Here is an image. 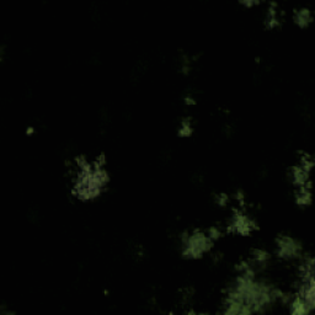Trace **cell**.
Returning <instances> with one entry per match:
<instances>
[{
  "mask_svg": "<svg viewBox=\"0 0 315 315\" xmlns=\"http://www.w3.org/2000/svg\"><path fill=\"white\" fill-rule=\"evenodd\" d=\"M240 4L243 5V7L248 8V9H251V8L256 7V5H259L260 3L259 2H249V0H246V2H242Z\"/></svg>",
  "mask_w": 315,
  "mask_h": 315,
  "instance_id": "obj_7",
  "label": "cell"
},
{
  "mask_svg": "<svg viewBox=\"0 0 315 315\" xmlns=\"http://www.w3.org/2000/svg\"><path fill=\"white\" fill-rule=\"evenodd\" d=\"M280 18H279V10H277V5L272 4L268 8L267 14H266V26L268 28H274L279 26Z\"/></svg>",
  "mask_w": 315,
  "mask_h": 315,
  "instance_id": "obj_5",
  "label": "cell"
},
{
  "mask_svg": "<svg viewBox=\"0 0 315 315\" xmlns=\"http://www.w3.org/2000/svg\"><path fill=\"white\" fill-rule=\"evenodd\" d=\"M179 134L181 137H190L192 134V126H191L190 121H184L180 126Z\"/></svg>",
  "mask_w": 315,
  "mask_h": 315,
  "instance_id": "obj_6",
  "label": "cell"
},
{
  "mask_svg": "<svg viewBox=\"0 0 315 315\" xmlns=\"http://www.w3.org/2000/svg\"><path fill=\"white\" fill-rule=\"evenodd\" d=\"M277 255L281 259H297L302 254V246L291 237H281L277 239Z\"/></svg>",
  "mask_w": 315,
  "mask_h": 315,
  "instance_id": "obj_2",
  "label": "cell"
},
{
  "mask_svg": "<svg viewBox=\"0 0 315 315\" xmlns=\"http://www.w3.org/2000/svg\"><path fill=\"white\" fill-rule=\"evenodd\" d=\"M255 227H256L255 223L246 214L237 213L231 219L229 229L235 234H239V235H249Z\"/></svg>",
  "mask_w": 315,
  "mask_h": 315,
  "instance_id": "obj_3",
  "label": "cell"
},
{
  "mask_svg": "<svg viewBox=\"0 0 315 315\" xmlns=\"http://www.w3.org/2000/svg\"><path fill=\"white\" fill-rule=\"evenodd\" d=\"M213 243L207 233L193 231L192 234H187L182 240V255L187 259H200L211 250Z\"/></svg>",
  "mask_w": 315,
  "mask_h": 315,
  "instance_id": "obj_1",
  "label": "cell"
},
{
  "mask_svg": "<svg viewBox=\"0 0 315 315\" xmlns=\"http://www.w3.org/2000/svg\"><path fill=\"white\" fill-rule=\"evenodd\" d=\"M294 24L300 28H306L313 21V14L306 8H302V9L294 10L293 14Z\"/></svg>",
  "mask_w": 315,
  "mask_h": 315,
  "instance_id": "obj_4",
  "label": "cell"
}]
</instances>
